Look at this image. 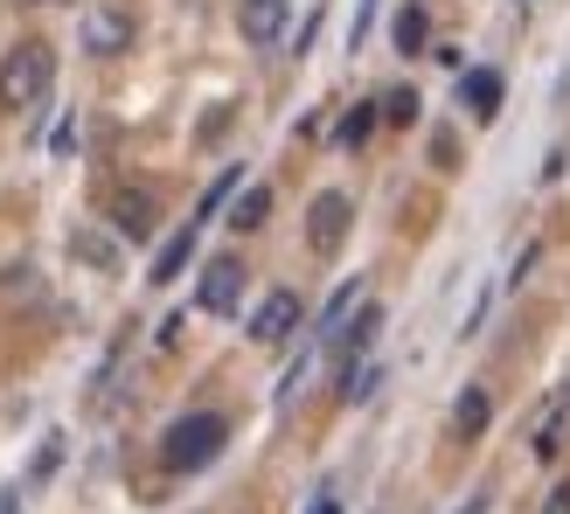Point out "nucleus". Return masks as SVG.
Masks as SVG:
<instances>
[{
  "instance_id": "obj_21",
  "label": "nucleus",
  "mask_w": 570,
  "mask_h": 514,
  "mask_svg": "<svg viewBox=\"0 0 570 514\" xmlns=\"http://www.w3.org/2000/svg\"><path fill=\"white\" fill-rule=\"evenodd\" d=\"M460 514H488V494H473V501H466V507H460Z\"/></svg>"
},
{
  "instance_id": "obj_15",
  "label": "nucleus",
  "mask_w": 570,
  "mask_h": 514,
  "mask_svg": "<svg viewBox=\"0 0 570 514\" xmlns=\"http://www.w3.org/2000/svg\"><path fill=\"white\" fill-rule=\"evenodd\" d=\"M368 389H376V368H368V362H341V404H362Z\"/></svg>"
},
{
  "instance_id": "obj_14",
  "label": "nucleus",
  "mask_w": 570,
  "mask_h": 514,
  "mask_svg": "<svg viewBox=\"0 0 570 514\" xmlns=\"http://www.w3.org/2000/svg\"><path fill=\"white\" fill-rule=\"evenodd\" d=\"M70 250L83 257V265H98V271H111V265H119V250H111V237H98V230H77V237H70Z\"/></svg>"
},
{
  "instance_id": "obj_9",
  "label": "nucleus",
  "mask_w": 570,
  "mask_h": 514,
  "mask_svg": "<svg viewBox=\"0 0 570 514\" xmlns=\"http://www.w3.org/2000/svg\"><path fill=\"white\" fill-rule=\"evenodd\" d=\"M488 417H494L488 389L466 383V389H460V404H452V438H480V432H488Z\"/></svg>"
},
{
  "instance_id": "obj_18",
  "label": "nucleus",
  "mask_w": 570,
  "mask_h": 514,
  "mask_svg": "<svg viewBox=\"0 0 570 514\" xmlns=\"http://www.w3.org/2000/svg\"><path fill=\"white\" fill-rule=\"evenodd\" d=\"M543 514H570V480H557V487H550V501H543Z\"/></svg>"
},
{
  "instance_id": "obj_4",
  "label": "nucleus",
  "mask_w": 570,
  "mask_h": 514,
  "mask_svg": "<svg viewBox=\"0 0 570 514\" xmlns=\"http://www.w3.org/2000/svg\"><path fill=\"white\" fill-rule=\"evenodd\" d=\"M105 216H111V230L132 237V244H147V237L160 230V202H154L147 188H119V195L105 202Z\"/></svg>"
},
{
  "instance_id": "obj_11",
  "label": "nucleus",
  "mask_w": 570,
  "mask_h": 514,
  "mask_svg": "<svg viewBox=\"0 0 570 514\" xmlns=\"http://www.w3.org/2000/svg\"><path fill=\"white\" fill-rule=\"evenodd\" d=\"M460 98L480 111V119H494V111H501V70H466L460 77Z\"/></svg>"
},
{
  "instance_id": "obj_20",
  "label": "nucleus",
  "mask_w": 570,
  "mask_h": 514,
  "mask_svg": "<svg viewBox=\"0 0 570 514\" xmlns=\"http://www.w3.org/2000/svg\"><path fill=\"white\" fill-rule=\"evenodd\" d=\"M306 514H341V501H334V494H321V501H313Z\"/></svg>"
},
{
  "instance_id": "obj_6",
  "label": "nucleus",
  "mask_w": 570,
  "mask_h": 514,
  "mask_svg": "<svg viewBox=\"0 0 570 514\" xmlns=\"http://www.w3.org/2000/svg\"><path fill=\"white\" fill-rule=\"evenodd\" d=\"M237 299H244V265H237V257H209L195 306H203V313H237Z\"/></svg>"
},
{
  "instance_id": "obj_10",
  "label": "nucleus",
  "mask_w": 570,
  "mask_h": 514,
  "mask_svg": "<svg viewBox=\"0 0 570 514\" xmlns=\"http://www.w3.org/2000/svg\"><path fill=\"white\" fill-rule=\"evenodd\" d=\"M188 257H195V223H188V230H175V237L160 244V257H154V271H147V278H154V285L181 278V271H188Z\"/></svg>"
},
{
  "instance_id": "obj_19",
  "label": "nucleus",
  "mask_w": 570,
  "mask_h": 514,
  "mask_svg": "<svg viewBox=\"0 0 570 514\" xmlns=\"http://www.w3.org/2000/svg\"><path fill=\"white\" fill-rule=\"evenodd\" d=\"M230 188H237V175H223V181H216V188L203 195V216H209V209H223V195H230Z\"/></svg>"
},
{
  "instance_id": "obj_17",
  "label": "nucleus",
  "mask_w": 570,
  "mask_h": 514,
  "mask_svg": "<svg viewBox=\"0 0 570 514\" xmlns=\"http://www.w3.org/2000/svg\"><path fill=\"white\" fill-rule=\"evenodd\" d=\"M383 119H390V126H411V119H417V91H390V98H383Z\"/></svg>"
},
{
  "instance_id": "obj_16",
  "label": "nucleus",
  "mask_w": 570,
  "mask_h": 514,
  "mask_svg": "<svg viewBox=\"0 0 570 514\" xmlns=\"http://www.w3.org/2000/svg\"><path fill=\"white\" fill-rule=\"evenodd\" d=\"M368 132H376V105H355L348 119H341V147H362Z\"/></svg>"
},
{
  "instance_id": "obj_3",
  "label": "nucleus",
  "mask_w": 570,
  "mask_h": 514,
  "mask_svg": "<svg viewBox=\"0 0 570 514\" xmlns=\"http://www.w3.org/2000/svg\"><path fill=\"white\" fill-rule=\"evenodd\" d=\"M348 223H355V209H348V195H313V209H306V244H313V257H334L341 244H348Z\"/></svg>"
},
{
  "instance_id": "obj_22",
  "label": "nucleus",
  "mask_w": 570,
  "mask_h": 514,
  "mask_svg": "<svg viewBox=\"0 0 570 514\" xmlns=\"http://www.w3.org/2000/svg\"><path fill=\"white\" fill-rule=\"evenodd\" d=\"M0 514H21V501H0Z\"/></svg>"
},
{
  "instance_id": "obj_8",
  "label": "nucleus",
  "mask_w": 570,
  "mask_h": 514,
  "mask_svg": "<svg viewBox=\"0 0 570 514\" xmlns=\"http://www.w3.org/2000/svg\"><path fill=\"white\" fill-rule=\"evenodd\" d=\"M376 327H383V313H376V306H368V299H362V306H355V320H348V327H341V334L327 340V348H334L341 362H362V348H368V340H376Z\"/></svg>"
},
{
  "instance_id": "obj_2",
  "label": "nucleus",
  "mask_w": 570,
  "mask_h": 514,
  "mask_svg": "<svg viewBox=\"0 0 570 514\" xmlns=\"http://www.w3.org/2000/svg\"><path fill=\"white\" fill-rule=\"evenodd\" d=\"M223 438H230V424H223L216 411H188V417L167 424V438H160V466H167V473H203L216 452H223Z\"/></svg>"
},
{
  "instance_id": "obj_12",
  "label": "nucleus",
  "mask_w": 570,
  "mask_h": 514,
  "mask_svg": "<svg viewBox=\"0 0 570 514\" xmlns=\"http://www.w3.org/2000/svg\"><path fill=\"white\" fill-rule=\"evenodd\" d=\"M265 216H272V188L258 181V188H244V195H237V209H230V230H258Z\"/></svg>"
},
{
  "instance_id": "obj_7",
  "label": "nucleus",
  "mask_w": 570,
  "mask_h": 514,
  "mask_svg": "<svg viewBox=\"0 0 570 514\" xmlns=\"http://www.w3.org/2000/svg\"><path fill=\"white\" fill-rule=\"evenodd\" d=\"M293 327H299V293H265V306L250 313V340L258 348H278Z\"/></svg>"
},
{
  "instance_id": "obj_13",
  "label": "nucleus",
  "mask_w": 570,
  "mask_h": 514,
  "mask_svg": "<svg viewBox=\"0 0 570 514\" xmlns=\"http://www.w3.org/2000/svg\"><path fill=\"white\" fill-rule=\"evenodd\" d=\"M424 36H432L424 8H404V14H396V49H404V56H424Z\"/></svg>"
},
{
  "instance_id": "obj_5",
  "label": "nucleus",
  "mask_w": 570,
  "mask_h": 514,
  "mask_svg": "<svg viewBox=\"0 0 570 514\" xmlns=\"http://www.w3.org/2000/svg\"><path fill=\"white\" fill-rule=\"evenodd\" d=\"M132 36H139V28H132L126 8H91V14H83V49H91V56H126Z\"/></svg>"
},
{
  "instance_id": "obj_1",
  "label": "nucleus",
  "mask_w": 570,
  "mask_h": 514,
  "mask_svg": "<svg viewBox=\"0 0 570 514\" xmlns=\"http://www.w3.org/2000/svg\"><path fill=\"white\" fill-rule=\"evenodd\" d=\"M49 83H56V49L49 42H14L8 56H0V111L42 105Z\"/></svg>"
}]
</instances>
